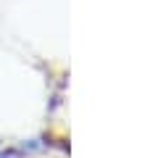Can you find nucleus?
Wrapping results in <instances>:
<instances>
[{"mask_svg": "<svg viewBox=\"0 0 158 158\" xmlns=\"http://www.w3.org/2000/svg\"><path fill=\"white\" fill-rule=\"evenodd\" d=\"M0 158H21V153H19V150H0Z\"/></svg>", "mask_w": 158, "mask_h": 158, "instance_id": "1", "label": "nucleus"}]
</instances>
